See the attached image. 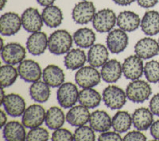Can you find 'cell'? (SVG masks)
<instances>
[{"label": "cell", "mask_w": 159, "mask_h": 141, "mask_svg": "<svg viewBox=\"0 0 159 141\" xmlns=\"http://www.w3.org/2000/svg\"><path fill=\"white\" fill-rule=\"evenodd\" d=\"M73 37L65 29H57L50 34L48 41V49L52 54L61 56L71 50Z\"/></svg>", "instance_id": "1"}, {"label": "cell", "mask_w": 159, "mask_h": 141, "mask_svg": "<svg viewBox=\"0 0 159 141\" xmlns=\"http://www.w3.org/2000/svg\"><path fill=\"white\" fill-rule=\"evenodd\" d=\"M151 93L150 84L144 80H132L126 89L127 99L134 103H143L149 99Z\"/></svg>", "instance_id": "2"}, {"label": "cell", "mask_w": 159, "mask_h": 141, "mask_svg": "<svg viewBox=\"0 0 159 141\" xmlns=\"http://www.w3.org/2000/svg\"><path fill=\"white\" fill-rule=\"evenodd\" d=\"M117 23L116 13L111 9L105 8L97 11L92 20V25L96 31L101 33H108Z\"/></svg>", "instance_id": "3"}, {"label": "cell", "mask_w": 159, "mask_h": 141, "mask_svg": "<svg viewBox=\"0 0 159 141\" xmlns=\"http://www.w3.org/2000/svg\"><path fill=\"white\" fill-rule=\"evenodd\" d=\"M103 101L111 109H120L127 102V94L123 89L115 85L107 87L103 91Z\"/></svg>", "instance_id": "4"}, {"label": "cell", "mask_w": 159, "mask_h": 141, "mask_svg": "<svg viewBox=\"0 0 159 141\" xmlns=\"http://www.w3.org/2000/svg\"><path fill=\"white\" fill-rule=\"evenodd\" d=\"M78 88L74 83H64L57 91V99L62 108L70 109L74 106L79 98Z\"/></svg>", "instance_id": "5"}, {"label": "cell", "mask_w": 159, "mask_h": 141, "mask_svg": "<svg viewBox=\"0 0 159 141\" xmlns=\"http://www.w3.org/2000/svg\"><path fill=\"white\" fill-rule=\"evenodd\" d=\"M101 75L92 66L78 69L75 75V81L81 88H93L101 81Z\"/></svg>", "instance_id": "6"}, {"label": "cell", "mask_w": 159, "mask_h": 141, "mask_svg": "<svg viewBox=\"0 0 159 141\" xmlns=\"http://www.w3.org/2000/svg\"><path fill=\"white\" fill-rule=\"evenodd\" d=\"M96 13V6L92 1L82 0L72 9V20L79 25H86L92 22Z\"/></svg>", "instance_id": "7"}, {"label": "cell", "mask_w": 159, "mask_h": 141, "mask_svg": "<svg viewBox=\"0 0 159 141\" xmlns=\"http://www.w3.org/2000/svg\"><path fill=\"white\" fill-rule=\"evenodd\" d=\"M46 111L39 104H34L25 109L22 116V122L27 129H34L45 122Z\"/></svg>", "instance_id": "8"}, {"label": "cell", "mask_w": 159, "mask_h": 141, "mask_svg": "<svg viewBox=\"0 0 159 141\" xmlns=\"http://www.w3.org/2000/svg\"><path fill=\"white\" fill-rule=\"evenodd\" d=\"M26 51L19 43L11 42L7 44L1 49V57L7 64L16 65L25 60Z\"/></svg>", "instance_id": "9"}, {"label": "cell", "mask_w": 159, "mask_h": 141, "mask_svg": "<svg viewBox=\"0 0 159 141\" xmlns=\"http://www.w3.org/2000/svg\"><path fill=\"white\" fill-rule=\"evenodd\" d=\"M128 43L129 37L127 33L119 28L110 31L106 40L107 49L113 54L123 53L128 46Z\"/></svg>", "instance_id": "10"}, {"label": "cell", "mask_w": 159, "mask_h": 141, "mask_svg": "<svg viewBox=\"0 0 159 141\" xmlns=\"http://www.w3.org/2000/svg\"><path fill=\"white\" fill-rule=\"evenodd\" d=\"M22 27V18L17 13L7 12L0 18V33L3 36L16 34Z\"/></svg>", "instance_id": "11"}, {"label": "cell", "mask_w": 159, "mask_h": 141, "mask_svg": "<svg viewBox=\"0 0 159 141\" xmlns=\"http://www.w3.org/2000/svg\"><path fill=\"white\" fill-rule=\"evenodd\" d=\"M19 77L26 83H34L40 80L42 76L41 66L33 60H24L18 67Z\"/></svg>", "instance_id": "12"}, {"label": "cell", "mask_w": 159, "mask_h": 141, "mask_svg": "<svg viewBox=\"0 0 159 141\" xmlns=\"http://www.w3.org/2000/svg\"><path fill=\"white\" fill-rule=\"evenodd\" d=\"M122 66L123 75L129 80L139 79L144 73L143 59L136 54L131 55L125 59Z\"/></svg>", "instance_id": "13"}, {"label": "cell", "mask_w": 159, "mask_h": 141, "mask_svg": "<svg viewBox=\"0 0 159 141\" xmlns=\"http://www.w3.org/2000/svg\"><path fill=\"white\" fill-rule=\"evenodd\" d=\"M22 27L28 33H35L41 31L43 26V19L42 15L38 9L34 7H29L22 13Z\"/></svg>", "instance_id": "14"}, {"label": "cell", "mask_w": 159, "mask_h": 141, "mask_svg": "<svg viewBox=\"0 0 159 141\" xmlns=\"http://www.w3.org/2000/svg\"><path fill=\"white\" fill-rule=\"evenodd\" d=\"M4 110L9 116L18 118L22 116L26 109V103L22 96L18 94H9L2 103Z\"/></svg>", "instance_id": "15"}, {"label": "cell", "mask_w": 159, "mask_h": 141, "mask_svg": "<svg viewBox=\"0 0 159 141\" xmlns=\"http://www.w3.org/2000/svg\"><path fill=\"white\" fill-rule=\"evenodd\" d=\"M134 53L143 60H149L159 54V43L151 37L142 38L134 45Z\"/></svg>", "instance_id": "16"}, {"label": "cell", "mask_w": 159, "mask_h": 141, "mask_svg": "<svg viewBox=\"0 0 159 141\" xmlns=\"http://www.w3.org/2000/svg\"><path fill=\"white\" fill-rule=\"evenodd\" d=\"M48 41L49 37L44 32L32 33L26 41V49L33 56H40L47 49Z\"/></svg>", "instance_id": "17"}, {"label": "cell", "mask_w": 159, "mask_h": 141, "mask_svg": "<svg viewBox=\"0 0 159 141\" xmlns=\"http://www.w3.org/2000/svg\"><path fill=\"white\" fill-rule=\"evenodd\" d=\"M123 66L117 60H107L102 66L100 75L102 79L107 83H114L119 80L123 75Z\"/></svg>", "instance_id": "18"}, {"label": "cell", "mask_w": 159, "mask_h": 141, "mask_svg": "<svg viewBox=\"0 0 159 141\" xmlns=\"http://www.w3.org/2000/svg\"><path fill=\"white\" fill-rule=\"evenodd\" d=\"M117 25L125 32H134L141 25V19L138 14L130 11H122L117 16Z\"/></svg>", "instance_id": "19"}, {"label": "cell", "mask_w": 159, "mask_h": 141, "mask_svg": "<svg viewBox=\"0 0 159 141\" xmlns=\"http://www.w3.org/2000/svg\"><path fill=\"white\" fill-rule=\"evenodd\" d=\"M107 47L101 44H96L90 47L88 52V62L89 65L98 68L101 67L108 60L109 52Z\"/></svg>", "instance_id": "20"}, {"label": "cell", "mask_w": 159, "mask_h": 141, "mask_svg": "<svg viewBox=\"0 0 159 141\" xmlns=\"http://www.w3.org/2000/svg\"><path fill=\"white\" fill-rule=\"evenodd\" d=\"M2 136L7 141H24L26 140L27 133L23 124L19 121H11L2 128Z\"/></svg>", "instance_id": "21"}, {"label": "cell", "mask_w": 159, "mask_h": 141, "mask_svg": "<svg viewBox=\"0 0 159 141\" xmlns=\"http://www.w3.org/2000/svg\"><path fill=\"white\" fill-rule=\"evenodd\" d=\"M91 113L89 109L80 104L71 107L66 114V121L73 127H80L89 122Z\"/></svg>", "instance_id": "22"}, {"label": "cell", "mask_w": 159, "mask_h": 141, "mask_svg": "<svg viewBox=\"0 0 159 141\" xmlns=\"http://www.w3.org/2000/svg\"><path fill=\"white\" fill-rule=\"evenodd\" d=\"M154 122V113L150 109L141 107L132 114V124L137 130L146 131Z\"/></svg>", "instance_id": "23"}, {"label": "cell", "mask_w": 159, "mask_h": 141, "mask_svg": "<svg viewBox=\"0 0 159 141\" xmlns=\"http://www.w3.org/2000/svg\"><path fill=\"white\" fill-rule=\"evenodd\" d=\"M43 81L50 87H59L65 83V75L63 70L54 64H49L42 72Z\"/></svg>", "instance_id": "24"}, {"label": "cell", "mask_w": 159, "mask_h": 141, "mask_svg": "<svg viewBox=\"0 0 159 141\" xmlns=\"http://www.w3.org/2000/svg\"><path fill=\"white\" fill-rule=\"evenodd\" d=\"M89 125L95 132H104L109 131L111 126V118L107 112L96 110L91 113Z\"/></svg>", "instance_id": "25"}, {"label": "cell", "mask_w": 159, "mask_h": 141, "mask_svg": "<svg viewBox=\"0 0 159 141\" xmlns=\"http://www.w3.org/2000/svg\"><path fill=\"white\" fill-rule=\"evenodd\" d=\"M87 60L84 51L81 49H73L66 53L64 58V64L69 70H75L84 67Z\"/></svg>", "instance_id": "26"}, {"label": "cell", "mask_w": 159, "mask_h": 141, "mask_svg": "<svg viewBox=\"0 0 159 141\" xmlns=\"http://www.w3.org/2000/svg\"><path fill=\"white\" fill-rule=\"evenodd\" d=\"M141 29L145 34L154 36L159 33V13L149 11L145 13L141 19Z\"/></svg>", "instance_id": "27"}, {"label": "cell", "mask_w": 159, "mask_h": 141, "mask_svg": "<svg viewBox=\"0 0 159 141\" xmlns=\"http://www.w3.org/2000/svg\"><path fill=\"white\" fill-rule=\"evenodd\" d=\"M44 24L49 28H57L61 25L64 17L62 11L57 6H45L42 13Z\"/></svg>", "instance_id": "28"}, {"label": "cell", "mask_w": 159, "mask_h": 141, "mask_svg": "<svg viewBox=\"0 0 159 141\" xmlns=\"http://www.w3.org/2000/svg\"><path fill=\"white\" fill-rule=\"evenodd\" d=\"M30 95L32 100L38 103H45L49 100L51 94L50 87L44 81L34 82L30 87Z\"/></svg>", "instance_id": "29"}, {"label": "cell", "mask_w": 159, "mask_h": 141, "mask_svg": "<svg viewBox=\"0 0 159 141\" xmlns=\"http://www.w3.org/2000/svg\"><path fill=\"white\" fill-rule=\"evenodd\" d=\"M101 101V94L95 89L83 88L79 92V103L88 109L96 108L100 105Z\"/></svg>", "instance_id": "30"}, {"label": "cell", "mask_w": 159, "mask_h": 141, "mask_svg": "<svg viewBox=\"0 0 159 141\" xmlns=\"http://www.w3.org/2000/svg\"><path fill=\"white\" fill-rule=\"evenodd\" d=\"M65 119L66 118L61 109L57 106H52L46 111L45 123L49 129L56 130L63 126Z\"/></svg>", "instance_id": "31"}, {"label": "cell", "mask_w": 159, "mask_h": 141, "mask_svg": "<svg viewBox=\"0 0 159 141\" xmlns=\"http://www.w3.org/2000/svg\"><path fill=\"white\" fill-rule=\"evenodd\" d=\"M72 37H73V41L76 45L82 49L92 47L96 40V36L94 31L87 27L77 29Z\"/></svg>", "instance_id": "32"}, {"label": "cell", "mask_w": 159, "mask_h": 141, "mask_svg": "<svg viewBox=\"0 0 159 141\" xmlns=\"http://www.w3.org/2000/svg\"><path fill=\"white\" fill-rule=\"evenodd\" d=\"M132 125V116L127 111H118L111 119L112 128L119 133L127 132Z\"/></svg>", "instance_id": "33"}, {"label": "cell", "mask_w": 159, "mask_h": 141, "mask_svg": "<svg viewBox=\"0 0 159 141\" xmlns=\"http://www.w3.org/2000/svg\"><path fill=\"white\" fill-rule=\"evenodd\" d=\"M19 76L18 68L14 65L5 64L0 67V84L1 87H9L12 86Z\"/></svg>", "instance_id": "34"}, {"label": "cell", "mask_w": 159, "mask_h": 141, "mask_svg": "<svg viewBox=\"0 0 159 141\" xmlns=\"http://www.w3.org/2000/svg\"><path fill=\"white\" fill-rule=\"evenodd\" d=\"M144 75L149 83H156L159 82V62L150 60L144 66Z\"/></svg>", "instance_id": "35"}, {"label": "cell", "mask_w": 159, "mask_h": 141, "mask_svg": "<svg viewBox=\"0 0 159 141\" xmlns=\"http://www.w3.org/2000/svg\"><path fill=\"white\" fill-rule=\"evenodd\" d=\"M74 140L76 141H94L96 140L95 131L87 125L78 127L73 133Z\"/></svg>", "instance_id": "36"}, {"label": "cell", "mask_w": 159, "mask_h": 141, "mask_svg": "<svg viewBox=\"0 0 159 141\" xmlns=\"http://www.w3.org/2000/svg\"><path fill=\"white\" fill-rule=\"evenodd\" d=\"M49 139V133L45 128L37 127L31 129L26 136L28 141H46Z\"/></svg>", "instance_id": "37"}, {"label": "cell", "mask_w": 159, "mask_h": 141, "mask_svg": "<svg viewBox=\"0 0 159 141\" xmlns=\"http://www.w3.org/2000/svg\"><path fill=\"white\" fill-rule=\"evenodd\" d=\"M51 140L52 141H72L74 140L73 134L66 129H60L54 130L52 134Z\"/></svg>", "instance_id": "38"}, {"label": "cell", "mask_w": 159, "mask_h": 141, "mask_svg": "<svg viewBox=\"0 0 159 141\" xmlns=\"http://www.w3.org/2000/svg\"><path fill=\"white\" fill-rule=\"evenodd\" d=\"M98 140L99 141H120L123 140L122 136L117 132H101L98 137Z\"/></svg>", "instance_id": "39"}, {"label": "cell", "mask_w": 159, "mask_h": 141, "mask_svg": "<svg viewBox=\"0 0 159 141\" xmlns=\"http://www.w3.org/2000/svg\"><path fill=\"white\" fill-rule=\"evenodd\" d=\"M147 139V136L139 130L127 132L123 138V140L124 141H145Z\"/></svg>", "instance_id": "40"}, {"label": "cell", "mask_w": 159, "mask_h": 141, "mask_svg": "<svg viewBox=\"0 0 159 141\" xmlns=\"http://www.w3.org/2000/svg\"><path fill=\"white\" fill-rule=\"evenodd\" d=\"M150 109L154 115L159 116V93L154 94L150 99Z\"/></svg>", "instance_id": "41"}, {"label": "cell", "mask_w": 159, "mask_h": 141, "mask_svg": "<svg viewBox=\"0 0 159 141\" xmlns=\"http://www.w3.org/2000/svg\"><path fill=\"white\" fill-rule=\"evenodd\" d=\"M136 1L139 6L149 9V8L154 7V6L157 5L159 0H136Z\"/></svg>", "instance_id": "42"}, {"label": "cell", "mask_w": 159, "mask_h": 141, "mask_svg": "<svg viewBox=\"0 0 159 141\" xmlns=\"http://www.w3.org/2000/svg\"><path fill=\"white\" fill-rule=\"evenodd\" d=\"M150 135L154 140H159V120L153 122L150 128Z\"/></svg>", "instance_id": "43"}, {"label": "cell", "mask_w": 159, "mask_h": 141, "mask_svg": "<svg viewBox=\"0 0 159 141\" xmlns=\"http://www.w3.org/2000/svg\"><path fill=\"white\" fill-rule=\"evenodd\" d=\"M7 113L5 110H1L0 112V125L1 128H3L5 125L7 123Z\"/></svg>", "instance_id": "44"}, {"label": "cell", "mask_w": 159, "mask_h": 141, "mask_svg": "<svg viewBox=\"0 0 159 141\" xmlns=\"http://www.w3.org/2000/svg\"><path fill=\"white\" fill-rule=\"evenodd\" d=\"M112 1L117 5L121 6H126L132 4L136 0H112Z\"/></svg>", "instance_id": "45"}, {"label": "cell", "mask_w": 159, "mask_h": 141, "mask_svg": "<svg viewBox=\"0 0 159 141\" xmlns=\"http://www.w3.org/2000/svg\"><path fill=\"white\" fill-rule=\"evenodd\" d=\"M56 0H37L38 3L42 6H49L53 5Z\"/></svg>", "instance_id": "46"}, {"label": "cell", "mask_w": 159, "mask_h": 141, "mask_svg": "<svg viewBox=\"0 0 159 141\" xmlns=\"http://www.w3.org/2000/svg\"><path fill=\"white\" fill-rule=\"evenodd\" d=\"M1 94H0V96H1V105H2V103L3 102L4 99H5L6 96H7V94H5V91H4V88L3 87H1Z\"/></svg>", "instance_id": "47"}, {"label": "cell", "mask_w": 159, "mask_h": 141, "mask_svg": "<svg viewBox=\"0 0 159 141\" xmlns=\"http://www.w3.org/2000/svg\"><path fill=\"white\" fill-rule=\"evenodd\" d=\"M7 2V0H1V10H3Z\"/></svg>", "instance_id": "48"}, {"label": "cell", "mask_w": 159, "mask_h": 141, "mask_svg": "<svg viewBox=\"0 0 159 141\" xmlns=\"http://www.w3.org/2000/svg\"><path fill=\"white\" fill-rule=\"evenodd\" d=\"M158 43H159V39H158Z\"/></svg>", "instance_id": "49"}]
</instances>
